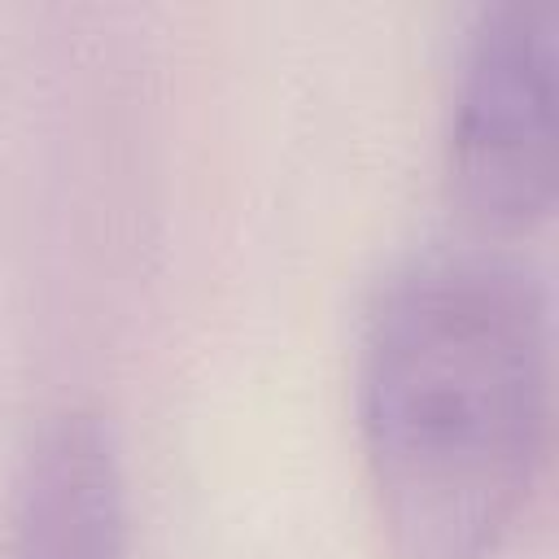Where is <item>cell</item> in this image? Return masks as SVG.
<instances>
[{"label": "cell", "instance_id": "3957f363", "mask_svg": "<svg viewBox=\"0 0 559 559\" xmlns=\"http://www.w3.org/2000/svg\"><path fill=\"white\" fill-rule=\"evenodd\" d=\"M9 559H122V485L96 424L66 419L26 459Z\"/></svg>", "mask_w": 559, "mask_h": 559}, {"label": "cell", "instance_id": "6da1fadb", "mask_svg": "<svg viewBox=\"0 0 559 559\" xmlns=\"http://www.w3.org/2000/svg\"><path fill=\"white\" fill-rule=\"evenodd\" d=\"M371 493L406 559H480L528 507L550 450L542 284L476 249L406 262L358 362Z\"/></svg>", "mask_w": 559, "mask_h": 559}, {"label": "cell", "instance_id": "7a4b0ae2", "mask_svg": "<svg viewBox=\"0 0 559 559\" xmlns=\"http://www.w3.org/2000/svg\"><path fill=\"white\" fill-rule=\"evenodd\" d=\"M459 205L493 231H528L559 183V0L485 4L459 66L450 122Z\"/></svg>", "mask_w": 559, "mask_h": 559}]
</instances>
